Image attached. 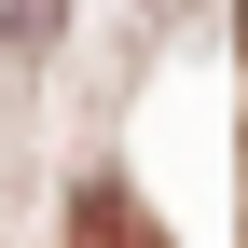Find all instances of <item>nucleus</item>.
I'll list each match as a JSON object with an SVG mask.
<instances>
[{
	"instance_id": "f03ea898",
	"label": "nucleus",
	"mask_w": 248,
	"mask_h": 248,
	"mask_svg": "<svg viewBox=\"0 0 248 248\" xmlns=\"http://www.w3.org/2000/svg\"><path fill=\"white\" fill-rule=\"evenodd\" d=\"M55 14L69 0H0V42H55Z\"/></svg>"
},
{
	"instance_id": "f257e3e1",
	"label": "nucleus",
	"mask_w": 248,
	"mask_h": 248,
	"mask_svg": "<svg viewBox=\"0 0 248 248\" xmlns=\"http://www.w3.org/2000/svg\"><path fill=\"white\" fill-rule=\"evenodd\" d=\"M69 248H166V234H152V207L124 193V179H83L69 193Z\"/></svg>"
}]
</instances>
